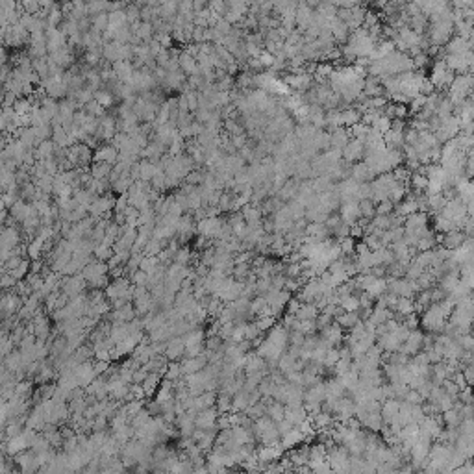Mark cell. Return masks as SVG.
I'll use <instances>...</instances> for the list:
<instances>
[{
  "instance_id": "7402d4cb",
  "label": "cell",
  "mask_w": 474,
  "mask_h": 474,
  "mask_svg": "<svg viewBox=\"0 0 474 474\" xmlns=\"http://www.w3.org/2000/svg\"><path fill=\"white\" fill-rule=\"evenodd\" d=\"M111 169L113 167L108 165V163H95L89 171V175L95 178V180H108L109 175H111Z\"/></svg>"
},
{
  "instance_id": "d6986e66",
  "label": "cell",
  "mask_w": 474,
  "mask_h": 474,
  "mask_svg": "<svg viewBox=\"0 0 474 474\" xmlns=\"http://www.w3.org/2000/svg\"><path fill=\"white\" fill-rule=\"evenodd\" d=\"M406 197H408V187L402 185V183H395L391 189H389V193H387V200L391 202L393 206H399Z\"/></svg>"
},
{
  "instance_id": "2e32d148",
  "label": "cell",
  "mask_w": 474,
  "mask_h": 474,
  "mask_svg": "<svg viewBox=\"0 0 474 474\" xmlns=\"http://www.w3.org/2000/svg\"><path fill=\"white\" fill-rule=\"evenodd\" d=\"M250 406V393L237 391L232 397V411L233 413H241Z\"/></svg>"
},
{
  "instance_id": "4dcf8cb0",
  "label": "cell",
  "mask_w": 474,
  "mask_h": 474,
  "mask_svg": "<svg viewBox=\"0 0 474 474\" xmlns=\"http://www.w3.org/2000/svg\"><path fill=\"white\" fill-rule=\"evenodd\" d=\"M304 339H306V335H302L300 332H289V347H295V349H302V345H304Z\"/></svg>"
},
{
  "instance_id": "7a4b0ae2",
  "label": "cell",
  "mask_w": 474,
  "mask_h": 474,
  "mask_svg": "<svg viewBox=\"0 0 474 474\" xmlns=\"http://www.w3.org/2000/svg\"><path fill=\"white\" fill-rule=\"evenodd\" d=\"M313 21H315V11L309 9L306 2H299L297 11H295V25H297V30H299L300 33H304L309 26L313 25Z\"/></svg>"
},
{
  "instance_id": "ac0fdd59",
  "label": "cell",
  "mask_w": 474,
  "mask_h": 474,
  "mask_svg": "<svg viewBox=\"0 0 474 474\" xmlns=\"http://www.w3.org/2000/svg\"><path fill=\"white\" fill-rule=\"evenodd\" d=\"M159 383H161V374H158V373H150V374L147 376V380L141 383V389H143V393H145V397H152L154 393L158 391Z\"/></svg>"
},
{
  "instance_id": "4fadbf2b",
  "label": "cell",
  "mask_w": 474,
  "mask_h": 474,
  "mask_svg": "<svg viewBox=\"0 0 474 474\" xmlns=\"http://www.w3.org/2000/svg\"><path fill=\"white\" fill-rule=\"evenodd\" d=\"M117 156H119V152L111 145H102L95 152V161L97 163H108V165L113 167L117 163Z\"/></svg>"
},
{
  "instance_id": "277c9868",
  "label": "cell",
  "mask_w": 474,
  "mask_h": 474,
  "mask_svg": "<svg viewBox=\"0 0 474 474\" xmlns=\"http://www.w3.org/2000/svg\"><path fill=\"white\" fill-rule=\"evenodd\" d=\"M341 159L350 163V165L363 161V143L358 141V139H350L349 145L341 150Z\"/></svg>"
},
{
  "instance_id": "9c48e42d",
  "label": "cell",
  "mask_w": 474,
  "mask_h": 474,
  "mask_svg": "<svg viewBox=\"0 0 474 474\" xmlns=\"http://www.w3.org/2000/svg\"><path fill=\"white\" fill-rule=\"evenodd\" d=\"M169 361H178L180 358L185 356V343H183V337H171L167 341L165 352H163Z\"/></svg>"
},
{
  "instance_id": "8fae6325",
  "label": "cell",
  "mask_w": 474,
  "mask_h": 474,
  "mask_svg": "<svg viewBox=\"0 0 474 474\" xmlns=\"http://www.w3.org/2000/svg\"><path fill=\"white\" fill-rule=\"evenodd\" d=\"M283 419H285V421H289L293 426H300V424H304V423L308 421L309 415L306 413L304 406H285Z\"/></svg>"
},
{
  "instance_id": "6da1fadb",
  "label": "cell",
  "mask_w": 474,
  "mask_h": 474,
  "mask_svg": "<svg viewBox=\"0 0 474 474\" xmlns=\"http://www.w3.org/2000/svg\"><path fill=\"white\" fill-rule=\"evenodd\" d=\"M252 435L261 445H278L280 443V433L276 430V423L271 421L269 417H261L258 421H254Z\"/></svg>"
},
{
  "instance_id": "836d02e7",
  "label": "cell",
  "mask_w": 474,
  "mask_h": 474,
  "mask_svg": "<svg viewBox=\"0 0 474 474\" xmlns=\"http://www.w3.org/2000/svg\"><path fill=\"white\" fill-rule=\"evenodd\" d=\"M458 399H459V402H461V404H473V399H471V385L459 391Z\"/></svg>"
},
{
  "instance_id": "cb8c5ba5",
  "label": "cell",
  "mask_w": 474,
  "mask_h": 474,
  "mask_svg": "<svg viewBox=\"0 0 474 474\" xmlns=\"http://www.w3.org/2000/svg\"><path fill=\"white\" fill-rule=\"evenodd\" d=\"M215 409L219 415H226L232 411V397H226V395H217L215 400Z\"/></svg>"
},
{
  "instance_id": "30bf717a",
  "label": "cell",
  "mask_w": 474,
  "mask_h": 474,
  "mask_svg": "<svg viewBox=\"0 0 474 474\" xmlns=\"http://www.w3.org/2000/svg\"><path fill=\"white\" fill-rule=\"evenodd\" d=\"M399 409H400V400H385V402H382L380 415H382L383 426H391L397 421Z\"/></svg>"
},
{
  "instance_id": "7c38bea8",
  "label": "cell",
  "mask_w": 474,
  "mask_h": 474,
  "mask_svg": "<svg viewBox=\"0 0 474 474\" xmlns=\"http://www.w3.org/2000/svg\"><path fill=\"white\" fill-rule=\"evenodd\" d=\"M350 139H352V137H350V132L347 130V128H335V130L330 133V150L341 152V150L349 145Z\"/></svg>"
},
{
  "instance_id": "603a6c76",
  "label": "cell",
  "mask_w": 474,
  "mask_h": 474,
  "mask_svg": "<svg viewBox=\"0 0 474 474\" xmlns=\"http://www.w3.org/2000/svg\"><path fill=\"white\" fill-rule=\"evenodd\" d=\"M93 100L97 102V104H100L102 108H111V104L115 102V99L111 97V93L108 91V89H99V91L93 93Z\"/></svg>"
},
{
  "instance_id": "5bb4252c",
  "label": "cell",
  "mask_w": 474,
  "mask_h": 474,
  "mask_svg": "<svg viewBox=\"0 0 474 474\" xmlns=\"http://www.w3.org/2000/svg\"><path fill=\"white\" fill-rule=\"evenodd\" d=\"M304 441H306V435L300 432L299 428H293L291 432L285 433L280 439V447H282V450H289L293 447H297V445H302Z\"/></svg>"
},
{
  "instance_id": "d6a6232c",
  "label": "cell",
  "mask_w": 474,
  "mask_h": 474,
  "mask_svg": "<svg viewBox=\"0 0 474 474\" xmlns=\"http://www.w3.org/2000/svg\"><path fill=\"white\" fill-rule=\"evenodd\" d=\"M461 376H463V380H465L467 385H471L474 380V367L473 365H467L461 369Z\"/></svg>"
},
{
  "instance_id": "f35d334b",
  "label": "cell",
  "mask_w": 474,
  "mask_h": 474,
  "mask_svg": "<svg viewBox=\"0 0 474 474\" xmlns=\"http://www.w3.org/2000/svg\"><path fill=\"white\" fill-rule=\"evenodd\" d=\"M439 474H454V471H443V473H439Z\"/></svg>"
},
{
  "instance_id": "f546056e",
  "label": "cell",
  "mask_w": 474,
  "mask_h": 474,
  "mask_svg": "<svg viewBox=\"0 0 474 474\" xmlns=\"http://www.w3.org/2000/svg\"><path fill=\"white\" fill-rule=\"evenodd\" d=\"M402 324L408 328L409 332H413V330H417L419 328V324H421V321H419V317H417V313H411V315L404 317V321H402Z\"/></svg>"
},
{
  "instance_id": "5b68a950",
  "label": "cell",
  "mask_w": 474,
  "mask_h": 474,
  "mask_svg": "<svg viewBox=\"0 0 474 474\" xmlns=\"http://www.w3.org/2000/svg\"><path fill=\"white\" fill-rule=\"evenodd\" d=\"M217 419H219V413H217L215 406L208 409H202V411H199L195 415V430H209V428H215Z\"/></svg>"
},
{
  "instance_id": "e575fe53",
  "label": "cell",
  "mask_w": 474,
  "mask_h": 474,
  "mask_svg": "<svg viewBox=\"0 0 474 474\" xmlns=\"http://www.w3.org/2000/svg\"><path fill=\"white\" fill-rule=\"evenodd\" d=\"M374 474H397V469H393L389 465H378L376 467Z\"/></svg>"
},
{
  "instance_id": "8992f818",
  "label": "cell",
  "mask_w": 474,
  "mask_h": 474,
  "mask_svg": "<svg viewBox=\"0 0 474 474\" xmlns=\"http://www.w3.org/2000/svg\"><path fill=\"white\" fill-rule=\"evenodd\" d=\"M465 239L467 237L463 235L461 230H452V232H447V233H439V247L452 252V250H458L465 243Z\"/></svg>"
},
{
  "instance_id": "9a60e30c",
  "label": "cell",
  "mask_w": 474,
  "mask_h": 474,
  "mask_svg": "<svg viewBox=\"0 0 474 474\" xmlns=\"http://www.w3.org/2000/svg\"><path fill=\"white\" fill-rule=\"evenodd\" d=\"M358 323H359V317H358V313H356V311H354V313H350V311H343L341 315L335 319V324L339 326L343 332H345V330H347V332H350V330L358 324Z\"/></svg>"
},
{
  "instance_id": "ffe728a7",
  "label": "cell",
  "mask_w": 474,
  "mask_h": 474,
  "mask_svg": "<svg viewBox=\"0 0 474 474\" xmlns=\"http://www.w3.org/2000/svg\"><path fill=\"white\" fill-rule=\"evenodd\" d=\"M283 411H285V406H283V404L271 400V402L267 404L265 417H269V419L274 421V423H280V421H283Z\"/></svg>"
},
{
  "instance_id": "1f68e13d",
  "label": "cell",
  "mask_w": 474,
  "mask_h": 474,
  "mask_svg": "<svg viewBox=\"0 0 474 474\" xmlns=\"http://www.w3.org/2000/svg\"><path fill=\"white\" fill-rule=\"evenodd\" d=\"M293 428H295V426H293L289 421H285V419H283V421H280V423H276V430H278V433H280V439H282L285 433L291 432Z\"/></svg>"
},
{
  "instance_id": "ba28073f",
  "label": "cell",
  "mask_w": 474,
  "mask_h": 474,
  "mask_svg": "<svg viewBox=\"0 0 474 474\" xmlns=\"http://www.w3.org/2000/svg\"><path fill=\"white\" fill-rule=\"evenodd\" d=\"M469 50H473V39H463L458 35H452L450 41L445 45L447 56H456V54H465Z\"/></svg>"
},
{
  "instance_id": "484cf974",
  "label": "cell",
  "mask_w": 474,
  "mask_h": 474,
  "mask_svg": "<svg viewBox=\"0 0 474 474\" xmlns=\"http://www.w3.org/2000/svg\"><path fill=\"white\" fill-rule=\"evenodd\" d=\"M356 239L352 237H345L341 241H337V247H339V252L341 256H354V250H356Z\"/></svg>"
},
{
  "instance_id": "d590c367",
  "label": "cell",
  "mask_w": 474,
  "mask_h": 474,
  "mask_svg": "<svg viewBox=\"0 0 474 474\" xmlns=\"http://www.w3.org/2000/svg\"><path fill=\"white\" fill-rule=\"evenodd\" d=\"M369 274H373L374 278H385V267H373Z\"/></svg>"
},
{
  "instance_id": "44dd1931",
  "label": "cell",
  "mask_w": 474,
  "mask_h": 474,
  "mask_svg": "<svg viewBox=\"0 0 474 474\" xmlns=\"http://www.w3.org/2000/svg\"><path fill=\"white\" fill-rule=\"evenodd\" d=\"M395 313H399L400 317H408L411 313H415V302L411 299H399L397 306H395Z\"/></svg>"
},
{
  "instance_id": "74e56055",
  "label": "cell",
  "mask_w": 474,
  "mask_h": 474,
  "mask_svg": "<svg viewBox=\"0 0 474 474\" xmlns=\"http://www.w3.org/2000/svg\"><path fill=\"white\" fill-rule=\"evenodd\" d=\"M282 474H300V473L297 471V469H293V471H283Z\"/></svg>"
},
{
  "instance_id": "4316f807",
  "label": "cell",
  "mask_w": 474,
  "mask_h": 474,
  "mask_svg": "<svg viewBox=\"0 0 474 474\" xmlns=\"http://www.w3.org/2000/svg\"><path fill=\"white\" fill-rule=\"evenodd\" d=\"M254 323H256V326H258V330L261 333H267L273 326L276 324V319L273 315L269 317H258V319H254Z\"/></svg>"
},
{
  "instance_id": "83f0119b",
  "label": "cell",
  "mask_w": 474,
  "mask_h": 474,
  "mask_svg": "<svg viewBox=\"0 0 474 474\" xmlns=\"http://www.w3.org/2000/svg\"><path fill=\"white\" fill-rule=\"evenodd\" d=\"M393 211H395V206H393L389 200H382V202H378L374 208V213L376 215H391Z\"/></svg>"
},
{
  "instance_id": "52a82bcc",
  "label": "cell",
  "mask_w": 474,
  "mask_h": 474,
  "mask_svg": "<svg viewBox=\"0 0 474 474\" xmlns=\"http://www.w3.org/2000/svg\"><path fill=\"white\" fill-rule=\"evenodd\" d=\"M376 178V175L369 169L365 161H358L352 165L350 171V180H354L356 183H371Z\"/></svg>"
},
{
  "instance_id": "f1b7e54d",
  "label": "cell",
  "mask_w": 474,
  "mask_h": 474,
  "mask_svg": "<svg viewBox=\"0 0 474 474\" xmlns=\"http://www.w3.org/2000/svg\"><path fill=\"white\" fill-rule=\"evenodd\" d=\"M373 128H374V130H378V132L383 135L385 132H389V130H391V119H387V117L382 113V115L378 117V121L374 123V126H373Z\"/></svg>"
},
{
  "instance_id": "e0dca14e",
  "label": "cell",
  "mask_w": 474,
  "mask_h": 474,
  "mask_svg": "<svg viewBox=\"0 0 474 474\" xmlns=\"http://www.w3.org/2000/svg\"><path fill=\"white\" fill-rule=\"evenodd\" d=\"M319 313L321 311L315 308V304H300L299 311L295 313V319L297 321H315Z\"/></svg>"
},
{
  "instance_id": "3957f363",
  "label": "cell",
  "mask_w": 474,
  "mask_h": 474,
  "mask_svg": "<svg viewBox=\"0 0 474 474\" xmlns=\"http://www.w3.org/2000/svg\"><path fill=\"white\" fill-rule=\"evenodd\" d=\"M339 217L345 225L352 226L354 223H358L361 215H359V202L358 200H343L339 206Z\"/></svg>"
},
{
  "instance_id": "8d00e7d4",
  "label": "cell",
  "mask_w": 474,
  "mask_h": 474,
  "mask_svg": "<svg viewBox=\"0 0 474 474\" xmlns=\"http://www.w3.org/2000/svg\"><path fill=\"white\" fill-rule=\"evenodd\" d=\"M397 474H415V471L411 469V465H402L400 469H397Z\"/></svg>"
},
{
  "instance_id": "d4e9b609",
  "label": "cell",
  "mask_w": 474,
  "mask_h": 474,
  "mask_svg": "<svg viewBox=\"0 0 474 474\" xmlns=\"http://www.w3.org/2000/svg\"><path fill=\"white\" fill-rule=\"evenodd\" d=\"M374 208L376 204L373 202V200H359V215H361V219H367V221H371L373 217L376 215L374 213Z\"/></svg>"
}]
</instances>
